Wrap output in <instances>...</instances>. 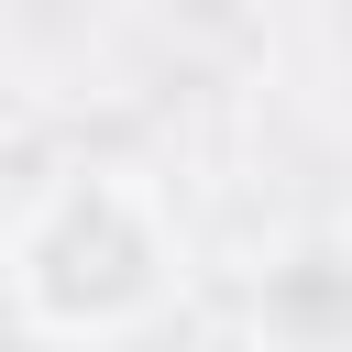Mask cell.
I'll return each mask as SVG.
<instances>
[{
    "mask_svg": "<svg viewBox=\"0 0 352 352\" xmlns=\"http://www.w3.org/2000/svg\"><path fill=\"white\" fill-rule=\"evenodd\" d=\"M0 297L33 341H66V352H99V341H143L176 297H187V231H176V198L99 154V165H66L22 198V220L0 231Z\"/></svg>",
    "mask_w": 352,
    "mask_h": 352,
    "instance_id": "1",
    "label": "cell"
}]
</instances>
